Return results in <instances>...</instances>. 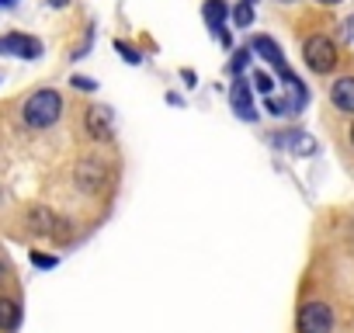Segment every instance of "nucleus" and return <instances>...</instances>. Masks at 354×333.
<instances>
[{"mask_svg": "<svg viewBox=\"0 0 354 333\" xmlns=\"http://www.w3.org/2000/svg\"><path fill=\"white\" fill-rule=\"evenodd\" d=\"M330 97H333V104H337L340 111L354 115V77L337 80V84H333V91H330Z\"/></svg>", "mask_w": 354, "mask_h": 333, "instance_id": "7", "label": "nucleus"}, {"mask_svg": "<svg viewBox=\"0 0 354 333\" xmlns=\"http://www.w3.org/2000/svg\"><path fill=\"white\" fill-rule=\"evenodd\" d=\"M202 15H205V21H209L212 32H223V21H226V4H223V0H209Z\"/></svg>", "mask_w": 354, "mask_h": 333, "instance_id": "10", "label": "nucleus"}, {"mask_svg": "<svg viewBox=\"0 0 354 333\" xmlns=\"http://www.w3.org/2000/svg\"><path fill=\"white\" fill-rule=\"evenodd\" d=\"M333 330V312L326 302H309L299 312V333H330Z\"/></svg>", "mask_w": 354, "mask_h": 333, "instance_id": "3", "label": "nucleus"}, {"mask_svg": "<svg viewBox=\"0 0 354 333\" xmlns=\"http://www.w3.org/2000/svg\"><path fill=\"white\" fill-rule=\"evenodd\" d=\"M230 101H233V108H236V115H240V118H247V122H254V118H257V111H254V104H250V87H247L243 80H236V84H233Z\"/></svg>", "mask_w": 354, "mask_h": 333, "instance_id": "6", "label": "nucleus"}, {"mask_svg": "<svg viewBox=\"0 0 354 333\" xmlns=\"http://www.w3.org/2000/svg\"><path fill=\"white\" fill-rule=\"evenodd\" d=\"M302 56H306V66H309L313 73H330V70L337 66V46H333L326 35H313V39L306 42Z\"/></svg>", "mask_w": 354, "mask_h": 333, "instance_id": "2", "label": "nucleus"}, {"mask_svg": "<svg viewBox=\"0 0 354 333\" xmlns=\"http://www.w3.org/2000/svg\"><path fill=\"white\" fill-rule=\"evenodd\" d=\"M0 53L21 56V59H39L42 56V42L28 39V35H4V39H0Z\"/></svg>", "mask_w": 354, "mask_h": 333, "instance_id": "4", "label": "nucleus"}, {"mask_svg": "<svg viewBox=\"0 0 354 333\" xmlns=\"http://www.w3.org/2000/svg\"><path fill=\"white\" fill-rule=\"evenodd\" d=\"M73 87H80V91H94V80H91V77H73Z\"/></svg>", "mask_w": 354, "mask_h": 333, "instance_id": "16", "label": "nucleus"}, {"mask_svg": "<svg viewBox=\"0 0 354 333\" xmlns=\"http://www.w3.org/2000/svg\"><path fill=\"white\" fill-rule=\"evenodd\" d=\"M344 35H347V42H354V18L344 21Z\"/></svg>", "mask_w": 354, "mask_h": 333, "instance_id": "18", "label": "nucleus"}, {"mask_svg": "<svg viewBox=\"0 0 354 333\" xmlns=\"http://www.w3.org/2000/svg\"><path fill=\"white\" fill-rule=\"evenodd\" d=\"M281 4H292V0H281Z\"/></svg>", "mask_w": 354, "mask_h": 333, "instance_id": "24", "label": "nucleus"}, {"mask_svg": "<svg viewBox=\"0 0 354 333\" xmlns=\"http://www.w3.org/2000/svg\"><path fill=\"white\" fill-rule=\"evenodd\" d=\"M8 4H15V0H0V8H8Z\"/></svg>", "mask_w": 354, "mask_h": 333, "instance_id": "20", "label": "nucleus"}, {"mask_svg": "<svg viewBox=\"0 0 354 333\" xmlns=\"http://www.w3.org/2000/svg\"><path fill=\"white\" fill-rule=\"evenodd\" d=\"M264 108H268L271 115H288V111H295V108H292V101H281V97H268V101H264Z\"/></svg>", "mask_w": 354, "mask_h": 333, "instance_id": "12", "label": "nucleus"}, {"mask_svg": "<svg viewBox=\"0 0 354 333\" xmlns=\"http://www.w3.org/2000/svg\"><path fill=\"white\" fill-rule=\"evenodd\" d=\"M32 264H35V267H56V257H42V254H32Z\"/></svg>", "mask_w": 354, "mask_h": 333, "instance_id": "15", "label": "nucleus"}, {"mask_svg": "<svg viewBox=\"0 0 354 333\" xmlns=\"http://www.w3.org/2000/svg\"><path fill=\"white\" fill-rule=\"evenodd\" d=\"M319 4H340V0H319Z\"/></svg>", "mask_w": 354, "mask_h": 333, "instance_id": "21", "label": "nucleus"}, {"mask_svg": "<svg viewBox=\"0 0 354 333\" xmlns=\"http://www.w3.org/2000/svg\"><path fill=\"white\" fill-rule=\"evenodd\" d=\"M0 278H4V264H0Z\"/></svg>", "mask_w": 354, "mask_h": 333, "instance_id": "23", "label": "nucleus"}, {"mask_svg": "<svg viewBox=\"0 0 354 333\" xmlns=\"http://www.w3.org/2000/svg\"><path fill=\"white\" fill-rule=\"evenodd\" d=\"M59 111H63V101H59L56 91H35V94L25 101V122H28L32 129H49V125H56Z\"/></svg>", "mask_w": 354, "mask_h": 333, "instance_id": "1", "label": "nucleus"}, {"mask_svg": "<svg viewBox=\"0 0 354 333\" xmlns=\"http://www.w3.org/2000/svg\"><path fill=\"white\" fill-rule=\"evenodd\" d=\"M250 49H254V53H261V59H268V63H271V66H274L281 77H285V73H292V70L285 66V56H281V49H278V42H274V39H268V35H257V39L250 42Z\"/></svg>", "mask_w": 354, "mask_h": 333, "instance_id": "5", "label": "nucleus"}, {"mask_svg": "<svg viewBox=\"0 0 354 333\" xmlns=\"http://www.w3.org/2000/svg\"><path fill=\"white\" fill-rule=\"evenodd\" d=\"M247 63H250V56H247V53H236V59H233V70L240 73V70H243Z\"/></svg>", "mask_w": 354, "mask_h": 333, "instance_id": "17", "label": "nucleus"}, {"mask_svg": "<svg viewBox=\"0 0 354 333\" xmlns=\"http://www.w3.org/2000/svg\"><path fill=\"white\" fill-rule=\"evenodd\" d=\"M233 21H236V28H247V25L254 21V8H250V0H243V4L233 11Z\"/></svg>", "mask_w": 354, "mask_h": 333, "instance_id": "11", "label": "nucleus"}, {"mask_svg": "<svg viewBox=\"0 0 354 333\" xmlns=\"http://www.w3.org/2000/svg\"><path fill=\"white\" fill-rule=\"evenodd\" d=\"M97 178H101V174H97V166H94V163H84V166H80V184H84V188H94Z\"/></svg>", "mask_w": 354, "mask_h": 333, "instance_id": "13", "label": "nucleus"}, {"mask_svg": "<svg viewBox=\"0 0 354 333\" xmlns=\"http://www.w3.org/2000/svg\"><path fill=\"white\" fill-rule=\"evenodd\" d=\"M49 4H53V8H66V4H70V0H49Z\"/></svg>", "mask_w": 354, "mask_h": 333, "instance_id": "19", "label": "nucleus"}, {"mask_svg": "<svg viewBox=\"0 0 354 333\" xmlns=\"http://www.w3.org/2000/svg\"><path fill=\"white\" fill-rule=\"evenodd\" d=\"M87 129L94 139H108L111 135V111L108 108H91L87 111Z\"/></svg>", "mask_w": 354, "mask_h": 333, "instance_id": "8", "label": "nucleus"}, {"mask_svg": "<svg viewBox=\"0 0 354 333\" xmlns=\"http://www.w3.org/2000/svg\"><path fill=\"white\" fill-rule=\"evenodd\" d=\"M254 87H257L261 94H268V97H271V91H274V80H271L268 73H254Z\"/></svg>", "mask_w": 354, "mask_h": 333, "instance_id": "14", "label": "nucleus"}, {"mask_svg": "<svg viewBox=\"0 0 354 333\" xmlns=\"http://www.w3.org/2000/svg\"><path fill=\"white\" fill-rule=\"evenodd\" d=\"M351 142H354V125H351Z\"/></svg>", "mask_w": 354, "mask_h": 333, "instance_id": "22", "label": "nucleus"}, {"mask_svg": "<svg viewBox=\"0 0 354 333\" xmlns=\"http://www.w3.org/2000/svg\"><path fill=\"white\" fill-rule=\"evenodd\" d=\"M21 323V309L11 298H0V330H15Z\"/></svg>", "mask_w": 354, "mask_h": 333, "instance_id": "9", "label": "nucleus"}]
</instances>
